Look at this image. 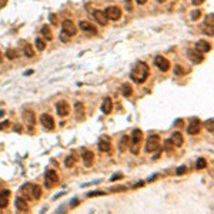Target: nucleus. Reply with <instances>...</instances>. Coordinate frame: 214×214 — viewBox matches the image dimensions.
Returning <instances> with one entry per match:
<instances>
[{
    "instance_id": "nucleus-6",
    "label": "nucleus",
    "mask_w": 214,
    "mask_h": 214,
    "mask_svg": "<svg viewBox=\"0 0 214 214\" xmlns=\"http://www.w3.org/2000/svg\"><path fill=\"white\" fill-rule=\"evenodd\" d=\"M61 29H63V33L67 34V36H74L77 33V29H76L74 23L71 20H64L63 24H61Z\"/></svg>"
},
{
    "instance_id": "nucleus-16",
    "label": "nucleus",
    "mask_w": 214,
    "mask_h": 214,
    "mask_svg": "<svg viewBox=\"0 0 214 214\" xmlns=\"http://www.w3.org/2000/svg\"><path fill=\"white\" fill-rule=\"evenodd\" d=\"M111 149V144H110V140L109 138H100V141H98V150L101 151V153H109Z\"/></svg>"
},
{
    "instance_id": "nucleus-45",
    "label": "nucleus",
    "mask_w": 214,
    "mask_h": 214,
    "mask_svg": "<svg viewBox=\"0 0 214 214\" xmlns=\"http://www.w3.org/2000/svg\"><path fill=\"white\" fill-rule=\"evenodd\" d=\"M7 126H9V123H3V124H0V129H4V127H7Z\"/></svg>"
},
{
    "instance_id": "nucleus-44",
    "label": "nucleus",
    "mask_w": 214,
    "mask_h": 214,
    "mask_svg": "<svg viewBox=\"0 0 214 214\" xmlns=\"http://www.w3.org/2000/svg\"><path fill=\"white\" fill-rule=\"evenodd\" d=\"M136 1L138 4H146V3H147V0H136Z\"/></svg>"
},
{
    "instance_id": "nucleus-11",
    "label": "nucleus",
    "mask_w": 214,
    "mask_h": 214,
    "mask_svg": "<svg viewBox=\"0 0 214 214\" xmlns=\"http://www.w3.org/2000/svg\"><path fill=\"white\" fill-rule=\"evenodd\" d=\"M58 181V175L56 171H53V170H49L47 173H46V187H52L54 183Z\"/></svg>"
},
{
    "instance_id": "nucleus-24",
    "label": "nucleus",
    "mask_w": 214,
    "mask_h": 214,
    "mask_svg": "<svg viewBox=\"0 0 214 214\" xmlns=\"http://www.w3.org/2000/svg\"><path fill=\"white\" fill-rule=\"evenodd\" d=\"M34 46H36V49H37L39 52H43V50L46 49V41L43 39L37 37V39L34 40Z\"/></svg>"
},
{
    "instance_id": "nucleus-18",
    "label": "nucleus",
    "mask_w": 214,
    "mask_h": 214,
    "mask_svg": "<svg viewBox=\"0 0 214 214\" xmlns=\"http://www.w3.org/2000/svg\"><path fill=\"white\" fill-rule=\"evenodd\" d=\"M83 163H84L86 167H90L91 164H93V160H94V154L91 153L90 150H86V151H83Z\"/></svg>"
},
{
    "instance_id": "nucleus-30",
    "label": "nucleus",
    "mask_w": 214,
    "mask_h": 214,
    "mask_svg": "<svg viewBox=\"0 0 214 214\" xmlns=\"http://www.w3.org/2000/svg\"><path fill=\"white\" fill-rule=\"evenodd\" d=\"M6 57L10 58V60H13V58L17 57V53H16V50H12V49H9L6 52Z\"/></svg>"
},
{
    "instance_id": "nucleus-31",
    "label": "nucleus",
    "mask_w": 214,
    "mask_h": 214,
    "mask_svg": "<svg viewBox=\"0 0 214 214\" xmlns=\"http://www.w3.org/2000/svg\"><path fill=\"white\" fill-rule=\"evenodd\" d=\"M200 14H201V12L197 9V10H193L191 12V14H190V17H191V20H197L198 17H200Z\"/></svg>"
},
{
    "instance_id": "nucleus-23",
    "label": "nucleus",
    "mask_w": 214,
    "mask_h": 214,
    "mask_svg": "<svg viewBox=\"0 0 214 214\" xmlns=\"http://www.w3.org/2000/svg\"><path fill=\"white\" fill-rule=\"evenodd\" d=\"M129 149V136H123L121 140H120V146H118V150L120 151H126Z\"/></svg>"
},
{
    "instance_id": "nucleus-34",
    "label": "nucleus",
    "mask_w": 214,
    "mask_h": 214,
    "mask_svg": "<svg viewBox=\"0 0 214 214\" xmlns=\"http://www.w3.org/2000/svg\"><path fill=\"white\" fill-rule=\"evenodd\" d=\"M186 173V166H180L178 169L175 170V174L177 175H181V174H184Z\"/></svg>"
},
{
    "instance_id": "nucleus-47",
    "label": "nucleus",
    "mask_w": 214,
    "mask_h": 214,
    "mask_svg": "<svg viewBox=\"0 0 214 214\" xmlns=\"http://www.w3.org/2000/svg\"><path fill=\"white\" fill-rule=\"evenodd\" d=\"M157 1H158V3H163V1H166V0H157Z\"/></svg>"
},
{
    "instance_id": "nucleus-14",
    "label": "nucleus",
    "mask_w": 214,
    "mask_h": 214,
    "mask_svg": "<svg viewBox=\"0 0 214 214\" xmlns=\"http://www.w3.org/2000/svg\"><path fill=\"white\" fill-rule=\"evenodd\" d=\"M78 27H80V30H83L86 33H90V34H96L97 33V29L93 26L91 23H89V21H80Z\"/></svg>"
},
{
    "instance_id": "nucleus-27",
    "label": "nucleus",
    "mask_w": 214,
    "mask_h": 214,
    "mask_svg": "<svg viewBox=\"0 0 214 214\" xmlns=\"http://www.w3.org/2000/svg\"><path fill=\"white\" fill-rule=\"evenodd\" d=\"M207 167V161H206V158H203V157H200V158H197V161H195V169L198 170H203Z\"/></svg>"
},
{
    "instance_id": "nucleus-36",
    "label": "nucleus",
    "mask_w": 214,
    "mask_h": 214,
    "mask_svg": "<svg viewBox=\"0 0 214 214\" xmlns=\"http://www.w3.org/2000/svg\"><path fill=\"white\" fill-rule=\"evenodd\" d=\"M206 126H207V129L210 130V133H213V118H210V120H208L207 123H206Z\"/></svg>"
},
{
    "instance_id": "nucleus-4",
    "label": "nucleus",
    "mask_w": 214,
    "mask_h": 214,
    "mask_svg": "<svg viewBox=\"0 0 214 214\" xmlns=\"http://www.w3.org/2000/svg\"><path fill=\"white\" fill-rule=\"evenodd\" d=\"M104 14L107 16L109 20H118L121 17V10H120V7H117V6H109L106 9Z\"/></svg>"
},
{
    "instance_id": "nucleus-29",
    "label": "nucleus",
    "mask_w": 214,
    "mask_h": 214,
    "mask_svg": "<svg viewBox=\"0 0 214 214\" xmlns=\"http://www.w3.org/2000/svg\"><path fill=\"white\" fill-rule=\"evenodd\" d=\"M23 50H24V56H27V57H33L34 56V50H33V47L30 44H26Z\"/></svg>"
},
{
    "instance_id": "nucleus-1",
    "label": "nucleus",
    "mask_w": 214,
    "mask_h": 214,
    "mask_svg": "<svg viewBox=\"0 0 214 214\" xmlns=\"http://www.w3.org/2000/svg\"><path fill=\"white\" fill-rule=\"evenodd\" d=\"M149 73H150L149 64H146L144 61H138V63L133 67L130 77H131V80H133L134 83H137V84H141V83H144V81L147 80V77H149Z\"/></svg>"
},
{
    "instance_id": "nucleus-40",
    "label": "nucleus",
    "mask_w": 214,
    "mask_h": 214,
    "mask_svg": "<svg viewBox=\"0 0 214 214\" xmlns=\"http://www.w3.org/2000/svg\"><path fill=\"white\" fill-rule=\"evenodd\" d=\"M191 1H193V4H194V6H200V4L204 3V0H191Z\"/></svg>"
},
{
    "instance_id": "nucleus-21",
    "label": "nucleus",
    "mask_w": 214,
    "mask_h": 214,
    "mask_svg": "<svg viewBox=\"0 0 214 214\" xmlns=\"http://www.w3.org/2000/svg\"><path fill=\"white\" fill-rule=\"evenodd\" d=\"M16 208L19 211H27V203H26V198H21V197H17L16 198Z\"/></svg>"
},
{
    "instance_id": "nucleus-7",
    "label": "nucleus",
    "mask_w": 214,
    "mask_h": 214,
    "mask_svg": "<svg viewBox=\"0 0 214 214\" xmlns=\"http://www.w3.org/2000/svg\"><path fill=\"white\" fill-rule=\"evenodd\" d=\"M154 64H156V67L158 70L161 71H167L170 69V61L166 57H163V56H157L154 58Z\"/></svg>"
},
{
    "instance_id": "nucleus-32",
    "label": "nucleus",
    "mask_w": 214,
    "mask_h": 214,
    "mask_svg": "<svg viewBox=\"0 0 214 214\" xmlns=\"http://www.w3.org/2000/svg\"><path fill=\"white\" fill-rule=\"evenodd\" d=\"M73 164H74V158H73L71 156H69V157H67V158L64 160V166H66V167H71Z\"/></svg>"
},
{
    "instance_id": "nucleus-9",
    "label": "nucleus",
    "mask_w": 214,
    "mask_h": 214,
    "mask_svg": "<svg viewBox=\"0 0 214 214\" xmlns=\"http://www.w3.org/2000/svg\"><path fill=\"white\" fill-rule=\"evenodd\" d=\"M198 131H200V120L198 118H193L190 121V124L187 126V133L190 136H194Z\"/></svg>"
},
{
    "instance_id": "nucleus-2",
    "label": "nucleus",
    "mask_w": 214,
    "mask_h": 214,
    "mask_svg": "<svg viewBox=\"0 0 214 214\" xmlns=\"http://www.w3.org/2000/svg\"><path fill=\"white\" fill-rule=\"evenodd\" d=\"M141 138H143V131L140 129H136L133 130V133H131V138H130V151L133 153V154H138V151H140V143H141Z\"/></svg>"
},
{
    "instance_id": "nucleus-3",
    "label": "nucleus",
    "mask_w": 214,
    "mask_h": 214,
    "mask_svg": "<svg viewBox=\"0 0 214 214\" xmlns=\"http://www.w3.org/2000/svg\"><path fill=\"white\" fill-rule=\"evenodd\" d=\"M160 137L157 136V134H153V136H150L147 138V141H146V151L147 153H153V151H156V150L160 149Z\"/></svg>"
},
{
    "instance_id": "nucleus-46",
    "label": "nucleus",
    "mask_w": 214,
    "mask_h": 214,
    "mask_svg": "<svg viewBox=\"0 0 214 214\" xmlns=\"http://www.w3.org/2000/svg\"><path fill=\"white\" fill-rule=\"evenodd\" d=\"M1 116H4V110H0V117Z\"/></svg>"
},
{
    "instance_id": "nucleus-19",
    "label": "nucleus",
    "mask_w": 214,
    "mask_h": 214,
    "mask_svg": "<svg viewBox=\"0 0 214 214\" xmlns=\"http://www.w3.org/2000/svg\"><path fill=\"white\" fill-rule=\"evenodd\" d=\"M74 113H76V118L77 120H83L84 117V106L81 103H74Z\"/></svg>"
},
{
    "instance_id": "nucleus-8",
    "label": "nucleus",
    "mask_w": 214,
    "mask_h": 214,
    "mask_svg": "<svg viewBox=\"0 0 214 214\" xmlns=\"http://www.w3.org/2000/svg\"><path fill=\"white\" fill-rule=\"evenodd\" d=\"M56 110H57V114L60 117H66L70 114V106L69 103H66V101H58L56 104Z\"/></svg>"
},
{
    "instance_id": "nucleus-13",
    "label": "nucleus",
    "mask_w": 214,
    "mask_h": 214,
    "mask_svg": "<svg viewBox=\"0 0 214 214\" xmlns=\"http://www.w3.org/2000/svg\"><path fill=\"white\" fill-rule=\"evenodd\" d=\"M195 50L200 53H207L211 50V44L208 41H206V40H198L195 43Z\"/></svg>"
},
{
    "instance_id": "nucleus-48",
    "label": "nucleus",
    "mask_w": 214,
    "mask_h": 214,
    "mask_svg": "<svg viewBox=\"0 0 214 214\" xmlns=\"http://www.w3.org/2000/svg\"><path fill=\"white\" fill-rule=\"evenodd\" d=\"M0 61H1V52H0Z\"/></svg>"
},
{
    "instance_id": "nucleus-5",
    "label": "nucleus",
    "mask_w": 214,
    "mask_h": 214,
    "mask_svg": "<svg viewBox=\"0 0 214 214\" xmlns=\"http://www.w3.org/2000/svg\"><path fill=\"white\" fill-rule=\"evenodd\" d=\"M40 123H41V126H43L46 130L54 129V118H53L50 114H47V113H43V114L40 116Z\"/></svg>"
},
{
    "instance_id": "nucleus-20",
    "label": "nucleus",
    "mask_w": 214,
    "mask_h": 214,
    "mask_svg": "<svg viewBox=\"0 0 214 214\" xmlns=\"http://www.w3.org/2000/svg\"><path fill=\"white\" fill-rule=\"evenodd\" d=\"M171 141L174 143L175 147H181L183 146V141H184V138H183V134L180 131H174L173 133V136H171Z\"/></svg>"
},
{
    "instance_id": "nucleus-33",
    "label": "nucleus",
    "mask_w": 214,
    "mask_h": 214,
    "mask_svg": "<svg viewBox=\"0 0 214 214\" xmlns=\"http://www.w3.org/2000/svg\"><path fill=\"white\" fill-rule=\"evenodd\" d=\"M9 204V201H7V197H0V208H4Z\"/></svg>"
},
{
    "instance_id": "nucleus-17",
    "label": "nucleus",
    "mask_w": 214,
    "mask_h": 214,
    "mask_svg": "<svg viewBox=\"0 0 214 214\" xmlns=\"http://www.w3.org/2000/svg\"><path fill=\"white\" fill-rule=\"evenodd\" d=\"M111 110H113V101H111L110 97H106L103 100V104H101V111L104 114H110Z\"/></svg>"
},
{
    "instance_id": "nucleus-41",
    "label": "nucleus",
    "mask_w": 214,
    "mask_h": 214,
    "mask_svg": "<svg viewBox=\"0 0 214 214\" xmlns=\"http://www.w3.org/2000/svg\"><path fill=\"white\" fill-rule=\"evenodd\" d=\"M175 74H178V76H181L183 74V70L180 66H175Z\"/></svg>"
},
{
    "instance_id": "nucleus-37",
    "label": "nucleus",
    "mask_w": 214,
    "mask_h": 214,
    "mask_svg": "<svg viewBox=\"0 0 214 214\" xmlns=\"http://www.w3.org/2000/svg\"><path fill=\"white\" fill-rule=\"evenodd\" d=\"M103 194H104L103 191H91V193H89L87 195H89V197H93V195H103Z\"/></svg>"
},
{
    "instance_id": "nucleus-42",
    "label": "nucleus",
    "mask_w": 214,
    "mask_h": 214,
    "mask_svg": "<svg viewBox=\"0 0 214 214\" xmlns=\"http://www.w3.org/2000/svg\"><path fill=\"white\" fill-rule=\"evenodd\" d=\"M50 19H52L53 24H57V20H56V16H54V14H52V16H50Z\"/></svg>"
},
{
    "instance_id": "nucleus-10",
    "label": "nucleus",
    "mask_w": 214,
    "mask_h": 214,
    "mask_svg": "<svg viewBox=\"0 0 214 214\" xmlns=\"http://www.w3.org/2000/svg\"><path fill=\"white\" fill-rule=\"evenodd\" d=\"M187 56L188 58L194 63V64H198V63H201L203 60H204V56H203V53L197 52V50H188L187 52Z\"/></svg>"
},
{
    "instance_id": "nucleus-15",
    "label": "nucleus",
    "mask_w": 214,
    "mask_h": 214,
    "mask_svg": "<svg viewBox=\"0 0 214 214\" xmlns=\"http://www.w3.org/2000/svg\"><path fill=\"white\" fill-rule=\"evenodd\" d=\"M23 120H24L30 127H33L34 123H36V116H34V113H33L32 110H26V111H23Z\"/></svg>"
},
{
    "instance_id": "nucleus-25",
    "label": "nucleus",
    "mask_w": 214,
    "mask_h": 214,
    "mask_svg": "<svg viewBox=\"0 0 214 214\" xmlns=\"http://www.w3.org/2000/svg\"><path fill=\"white\" fill-rule=\"evenodd\" d=\"M121 93H123L124 97H130V96H131V93H133V90H131V86L127 84V83H124V84L121 86Z\"/></svg>"
},
{
    "instance_id": "nucleus-22",
    "label": "nucleus",
    "mask_w": 214,
    "mask_h": 214,
    "mask_svg": "<svg viewBox=\"0 0 214 214\" xmlns=\"http://www.w3.org/2000/svg\"><path fill=\"white\" fill-rule=\"evenodd\" d=\"M32 190H30V193H32V198H40V195H41V187L40 186H36V184H32Z\"/></svg>"
},
{
    "instance_id": "nucleus-28",
    "label": "nucleus",
    "mask_w": 214,
    "mask_h": 214,
    "mask_svg": "<svg viewBox=\"0 0 214 214\" xmlns=\"http://www.w3.org/2000/svg\"><path fill=\"white\" fill-rule=\"evenodd\" d=\"M173 149H174V143L171 141V138L166 140V141H164V150H166L167 153H171V151H173Z\"/></svg>"
},
{
    "instance_id": "nucleus-38",
    "label": "nucleus",
    "mask_w": 214,
    "mask_h": 214,
    "mask_svg": "<svg viewBox=\"0 0 214 214\" xmlns=\"http://www.w3.org/2000/svg\"><path fill=\"white\" fill-rule=\"evenodd\" d=\"M10 194V191L9 190H3V191H0V197H9Z\"/></svg>"
},
{
    "instance_id": "nucleus-43",
    "label": "nucleus",
    "mask_w": 214,
    "mask_h": 214,
    "mask_svg": "<svg viewBox=\"0 0 214 214\" xmlns=\"http://www.w3.org/2000/svg\"><path fill=\"white\" fill-rule=\"evenodd\" d=\"M6 3H7V0H0V7L6 6Z\"/></svg>"
},
{
    "instance_id": "nucleus-26",
    "label": "nucleus",
    "mask_w": 214,
    "mask_h": 214,
    "mask_svg": "<svg viewBox=\"0 0 214 214\" xmlns=\"http://www.w3.org/2000/svg\"><path fill=\"white\" fill-rule=\"evenodd\" d=\"M40 32H41V34L44 36V39H46V40H52V39H53V34H52V32H50L49 26H43Z\"/></svg>"
},
{
    "instance_id": "nucleus-12",
    "label": "nucleus",
    "mask_w": 214,
    "mask_h": 214,
    "mask_svg": "<svg viewBox=\"0 0 214 214\" xmlns=\"http://www.w3.org/2000/svg\"><path fill=\"white\" fill-rule=\"evenodd\" d=\"M93 17H94V20L97 21L100 26H106L107 21H109V19H107V16L104 14V12H100V10H94V12H93Z\"/></svg>"
},
{
    "instance_id": "nucleus-35",
    "label": "nucleus",
    "mask_w": 214,
    "mask_h": 214,
    "mask_svg": "<svg viewBox=\"0 0 214 214\" xmlns=\"http://www.w3.org/2000/svg\"><path fill=\"white\" fill-rule=\"evenodd\" d=\"M206 24H210V26L213 27V13H210L207 17H206Z\"/></svg>"
},
{
    "instance_id": "nucleus-39",
    "label": "nucleus",
    "mask_w": 214,
    "mask_h": 214,
    "mask_svg": "<svg viewBox=\"0 0 214 214\" xmlns=\"http://www.w3.org/2000/svg\"><path fill=\"white\" fill-rule=\"evenodd\" d=\"M121 175H123L121 173H118V174H114V175H113V177L110 178V180H111V181H116V180H118V178H120Z\"/></svg>"
}]
</instances>
